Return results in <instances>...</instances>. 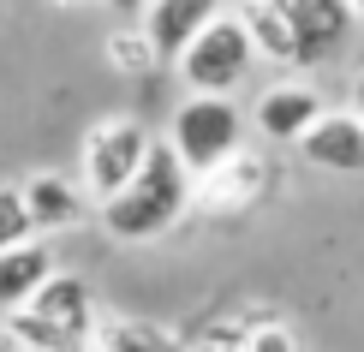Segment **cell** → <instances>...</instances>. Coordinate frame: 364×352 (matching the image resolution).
Instances as JSON below:
<instances>
[{
	"instance_id": "obj_1",
	"label": "cell",
	"mask_w": 364,
	"mask_h": 352,
	"mask_svg": "<svg viewBox=\"0 0 364 352\" xmlns=\"http://www.w3.org/2000/svg\"><path fill=\"white\" fill-rule=\"evenodd\" d=\"M191 197H197L191 167L179 161L173 144L161 137V144H149V156H144L138 174H132V186L114 191L108 203H96V209H102L108 239H119V245H149V239H161V233H168V227L191 209Z\"/></svg>"
},
{
	"instance_id": "obj_2",
	"label": "cell",
	"mask_w": 364,
	"mask_h": 352,
	"mask_svg": "<svg viewBox=\"0 0 364 352\" xmlns=\"http://www.w3.org/2000/svg\"><path fill=\"white\" fill-rule=\"evenodd\" d=\"M6 329L18 334L24 346H36V352H84V346H96V329H102L96 293H90L84 274L54 269L48 281L30 293V304L6 311Z\"/></svg>"
},
{
	"instance_id": "obj_3",
	"label": "cell",
	"mask_w": 364,
	"mask_h": 352,
	"mask_svg": "<svg viewBox=\"0 0 364 352\" xmlns=\"http://www.w3.org/2000/svg\"><path fill=\"white\" fill-rule=\"evenodd\" d=\"M179 78H186V90H203V96H233L239 84L251 78V66H257V42H251V30L239 12H215L197 36L179 48Z\"/></svg>"
},
{
	"instance_id": "obj_4",
	"label": "cell",
	"mask_w": 364,
	"mask_h": 352,
	"mask_svg": "<svg viewBox=\"0 0 364 352\" xmlns=\"http://www.w3.org/2000/svg\"><path fill=\"white\" fill-rule=\"evenodd\" d=\"M168 144H173V156L186 161L191 179H197V174H209L215 161H227L239 144H245V114H239L227 96H203V90H191V96L173 108Z\"/></svg>"
},
{
	"instance_id": "obj_5",
	"label": "cell",
	"mask_w": 364,
	"mask_h": 352,
	"mask_svg": "<svg viewBox=\"0 0 364 352\" xmlns=\"http://www.w3.org/2000/svg\"><path fill=\"white\" fill-rule=\"evenodd\" d=\"M149 144H156V137H149L138 119H102V126H90L84 149H78V167H84L78 186L90 191V203H108L114 191H126L132 174H138L144 156H149Z\"/></svg>"
},
{
	"instance_id": "obj_6",
	"label": "cell",
	"mask_w": 364,
	"mask_h": 352,
	"mask_svg": "<svg viewBox=\"0 0 364 352\" xmlns=\"http://www.w3.org/2000/svg\"><path fill=\"white\" fill-rule=\"evenodd\" d=\"M275 12L293 30V66H328L358 24L346 0H275Z\"/></svg>"
},
{
	"instance_id": "obj_7",
	"label": "cell",
	"mask_w": 364,
	"mask_h": 352,
	"mask_svg": "<svg viewBox=\"0 0 364 352\" xmlns=\"http://www.w3.org/2000/svg\"><path fill=\"white\" fill-rule=\"evenodd\" d=\"M323 90H316L311 78H281V84H269L263 96L251 102V119H257V132L269 137V144H299L316 119H323Z\"/></svg>"
},
{
	"instance_id": "obj_8",
	"label": "cell",
	"mask_w": 364,
	"mask_h": 352,
	"mask_svg": "<svg viewBox=\"0 0 364 352\" xmlns=\"http://www.w3.org/2000/svg\"><path fill=\"white\" fill-rule=\"evenodd\" d=\"M299 156L323 174H364V119L353 108H323V119L299 137Z\"/></svg>"
},
{
	"instance_id": "obj_9",
	"label": "cell",
	"mask_w": 364,
	"mask_h": 352,
	"mask_svg": "<svg viewBox=\"0 0 364 352\" xmlns=\"http://www.w3.org/2000/svg\"><path fill=\"white\" fill-rule=\"evenodd\" d=\"M18 191H24L30 233H36V239L66 233V227H78V221L90 215V191L78 186V179H66V174H30Z\"/></svg>"
},
{
	"instance_id": "obj_10",
	"label": "cell",
	"mask_w": 364,
	"mask_h": 352,
	"mask_svg": "<svg viewBox=\"0 0 364 352\" xmlns=\"http://www.w3.org/2000/svg\"><path fill=\"white\" fill-rule=\"evenodd\" d=\"M221 6H227V0H149V6L138 12V24H144V36L156 42V60H161V66H173L179 48H186V42L215 18Z\"/></svg>"
},
{
	"instance_id": "obj_11",
	"label": "cell",
	"mask_w": 364,
	"mask_h": 352,
	"mask_svg": "<svg viewBox=\"0 0 364 352\" xmlns=\"http://www.w3.org/2000/svg\"><path fill=\"white\" fill-rule=\"evenodd\" d=\"M263 186H269L263 156L233 149V156L215 161L209 174H197V197H191V203H203V209H245V203H257V191H263Z\"/></svg>"
},
{
	"instance_id": "obj_12",
	"label": "cell",
	"mask_w": 364,
	"mask_h": 352,
	"mask_svg": "<svg viewBox=\"0 0 364 352\" xmlns=\"http://www.w3.org/2000/svg\"><path fill=\"white\" fill-rule=\"evenodd\" d=\"M54 269H60L54 251H48L36 233L18 239V245H6V251H0V316L18 311V304H30V293H36Z\"/></svg>"
},
{
	"instance_id": "obj_13",
	"label": "cell",
	"mask_w": 364,
	"mask_h": 352,
	"mask_svg": "<svg viewBox=\"0 0 364 352\" xmlns=\"http://www.w3.org/2000/svg\"><path fill=\"white\" fill-rule=\"evenodd\" d=\"M239 18H245L251 42H257V60H281V66H293V30H287V18L275 12V0H245Z\"/></svg>"
},
{
	"instance_id": "obj_14",
	"label": "cell",
	"mask_w": 364,
	"mask_h": 352,
	"mask_svg": "<svg viewBox=\"0 0 364 352\" xmlns=\"http://www.w3.org/2000/svg\"><path fill=\"white\" fill-rule=\"evenodd\" d=\"M108 60L119 72H132V78H144V72H156L161 60H156V42L144 36V24H126V30H114L108 36Z\"/></svg>"
},
{
	"instance_id": "obj_15",
	"label": "cell",
	"mask_w": 364,
	"mask_h": 352,
	"mask_svg": "<svg viewBox=\"0 0 364 352\" xmlns=\"http://www.w3.org/2000/svg\"><path fill=\"white\" fill-rule=\"evenodd\" d=\"M30 239V209H24V191L18 186H0V251L6 245Z\"/></svg>"
},
{
	"instance_id": "obj_16",
	"label": "cell",
	"mask_w": 364,
	"mask_h": 352,
	"mask_svg": "<svg viewBox=\"0 0 364 352\" xmlns=\"http://www.w3.org/2000/svg\"><path fill=\"white\" fill-rule=\"evenodd\" d=\"M239 352H299V346H293V334H287V329L269 323V329H251L245 341H239Z\"/></svg>"
},
{
	"instance_id": "obj_17",
	"label": "cell",
	"mask_w": 364,
	"mask_h": 352,
	"mask_svg": "<svg viewBox=\"0 0 364 352\" xmlns=\"http://www.w3.org/2000/svg\"><path fill=\"white\" fill-rule=\"evenodd\" d=\"M102 6H114V12H119V18H138V12L149 6V0H102Z\"/></svg>"
},
{
	"instance_id": "obj_18",
	"label": "cell",
	"mask_w": 364,
	"mask_h": 352,
	"mask_svg": "<svg viewBox=\"0 0 364 352\" xmlns=\"http://www.w3.org/2000/svg\"><path fill=\"white\" fill-rule=\"evenodd\" d=\"M0 352H36V346H24V341H18L12 329H0Z\"/></svg>"
},
{
	"instance_id": "obj_19",
	"label": "cell",
	"mask_w": 364,
	"mask_h": 352,
	"mask_svg": "<svg viewBox=\"0 0 364 352\" xmlns=\"http://www.w3.org/2000/svg\"><path fill=\"white\" fill-rule=\"evenodd\" d=\"M353 114L364 119V72H358V78H353Z\"/></svg>"
},
{
	"instance_id": "obj_20",
	"label": "cell",
	"mask_w": 364,
	"mask_h": 352,
	"mask_svg": "<svg viewBox=\"0 0 364 352\" xmlns=\"http://www.w3.org/2000/svg\"><path fill=\"white\" fill-rule=\"evenodd\" d=\"M54 6H66V12H78V6H102V0H54Z\"/></svg>"
},
{
	"instance_id": "obj_21",
	"label": "cell",
	"mask_w": 364,
	"mask_h": 352,
	"mask_svg": "<svg viewBox=\"0 0 364 352\" xmlns=\"http://www.w3.org/2000/svg\"><path fill=\"white\" fill-rule=\"evenodd\" d=\"M346 6H353V18H364V0H346Z\"/></svg>"
},
{
	"instance_id": "obj_22",
	"label": "cell",
	"mask_w": 364,
	"mask_h": 352,
	"mask_svg": "<svg viewBox=\"0 0 364 352\" xmlns=\"http://www.w3.org/2000/svg\"><path fill=\"white\" fill-rule=\"evenodd\" d=\"M84 352H108V346H102V341H96V346H84Z\"/></svg>"
}]
</instances>
